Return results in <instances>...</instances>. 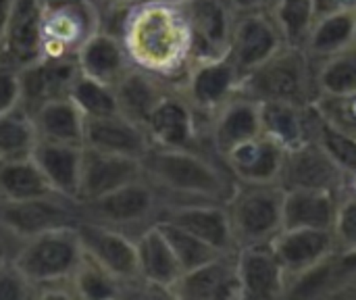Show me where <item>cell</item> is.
Listing matches in <instances>:
<instances>
[{
    "label": "cell",
    "instance_id": "obj_1",
    "mask_svg": "<svg viewBox=\"0 0 356 300\" xmlns=\"http://www.w3.org/2000/svg\"><path fill=\"white\" fill-rule=\"evenodd\" d=\"M119 15L117 31L134 67L177 84L194 61L186 0H134Z\"/></svg>",
    "mask_w": 356,
    "mask_h": 300
},
{
    "label": "cell",
    "instance_id": "obj_2",
    "mask_svg": "<svg viewBox=\"0 0 356 300\" xmlns=\"http://www.w3.org/2000/svg\"><path fill=\"white\" fill-rule=\"evenodd\" d=\"M144 175L169 205L221 203L227 205L238 182L227 167L204 148L150 146L142 159Z\"/></svg>",
    "mask_w": 356,
    "mask_h": 300
},
{
    "label": "cell",
    "instance_id": "obj_3",
    "mask_svg": "<svg viewBox=\"0 0 356 300\" xmlns=\"http://www.w3.org/2000/svg\"><path fill=\"white\" fill-rule=\"evenodd\" d=\"M240 94L259 102L311 106L319 98L317 63L302 46L284 44L269 61L242 77Z\"/></svg>",
    "mask_w": 356,
    "mask_h": 300
},
{
    "label": "cell",
    "instance_id": "obj_4",
    "mask_svg": "<svg viewBox=\"0 0 356 300\" xmlns=\"http://www.w3.org/2000/svg\"><path fill=\"white\" fill-rule=\"evenodd\" d=\"M79 207L83 221H94L138 238L163 219L169 203L146 175H140L108 194L79 203Z\"/></svg>",
    "mask_w": 356,
    "mask_h": 300
},
{
    "label": "cell",
    "instance_id": "obj_5",
    "mask_svg": "<svg viewBox=\"0 0 356 300\" xmlns=\"http://www.w3.org/2000/svg\"><path fill=\"white\" fill-rule=\"evenodd\" d=\"M236 248L271 244L284 230V188L280 184H240L227 200Z\"/></svg>",
    "mask_w": 356,
    "mask_h": 300
},
{
    "label": "cell",
    "instance_id": "obj_6",
    "mask_svg": "<svg viewBox=\"0 0 356 300\" xmlns=\"http://www.w3.org/2000/svg\"><path fill=\"white\" fill-rule=\"evenodd\" d=\"M40 25L44 56L77 58L104 27V10L96 0H42Z\"/></svg>",
    "mask_w": 356,
    "mask_h": 300
},
{
    "label": "cell",
    "instance_id": "obj_7",
    "mask_svg": "<svg viewBox=\"0 0 356 300\" xmlns=\"http://www.w3.org/2000/svg\"><path fill=\"white\" fill-rule=\"evenodd\" d=\"M13 259L35 288L48 282L69 280L83 259L77 226L54 228L23 240Z\"/></svg>",
    "mask_w": 356,
    "mask_h": 300
},
{
    "label": "cell",
    "instance_id": "obj_8",
    "mask_svg": "<svg viewBox=\"0 0 356 300\" xmlns=\"http://www.w3.org/2000/svg\"><path fill=\"white\" fill-rule=\"evenodd\" d=\"M144 129L152 146L161 148H204L207 144V121L190 104L184 92L173 84L169 92L148 115Z\"/></svg>",
    "mask_w": 356,
    "mask_h": 300
},
{
    "label": "cell",
    "instance_id": "obj_9",
    "mask_svg": "<svg viewBox=\"0 0 356 300\" xmlns=\"http://www.w3.org/2000/svg\"><path fill=\"white\" fill-rule=\"evenodd\" d=\"M242 77V71L236 67L229 54L217 58H196L177 81V88L198 111V115L209 121L217 109L240 94Z\"/></svg>",
    "mask_w": 356,
    "mask_h": 300
},
{
    "label": "cell",
    "instance_id": "obj_10",
    "mask_svg": "<svg viewBox=\"0 0 356 300\" xmlns=\"http://www.w3.org/2000/svg\"><path fill=\"white\" fill-rule=\"evenodd\" d=\"M79 221V200L63 194L27 200H0V228L19 242L54 228L77 226Z\"/></svg>",
    "mask_w": 356,
    "mask_h": 300
},
{
    "label": "cell",
    "instance_id": "obj_11",
    "mask_svg": "<svg viewBox=\"0 0 356 300\" xmlns=\"http://www.w3.org/2000/svg\"><path fill=\"white\" fill-rule=\"evenodd\" d=\"M344 171L311 138L284 152L277 184L284 190H327L340 196Z\"/></svg>",
    "mask_w": 356,
    "mask_h": 300
},
{
    "label": "cell",
    "instance_id": "obj_12",
    "mask_svg": "<svg viewBox=\"0 0 356 300\" xmlns=\"http://www.w3.org/2000/svg\"><path fill=\"white\" fill-rule=\"evenodd\" d=\"M282 31L277 29L269 10H254L236 15L227 54L242 71L250 73L265 61H269L284 46Z\"/></svg>",
    "mask_w": 356,
    "mask_h": 300
},
{
    "label": "cell",
    "instance_id": "obj_13",
    "mask_svg": "<svg viewBox=\"0 0 356 300\" xmlns=\"http://www.w3.org/2000/svg\"><path fill=\"white\" fill-rule=\"evenodd\" d=\"M259 134H263L261 102L244 94H236L207 121V144L219 161Z\"/></svg>",
    "mask_w": 356,
    "mask_h": 300
},
{
    "label": "cell",
    "instance_id": "obj_14",
    "mask_svg": "<svg viewBox=\"0 0 356 300\" xmlns=\"http://www.w3.org/2000/svg\"><path fill=\"white\" fill-rule=\"evenodd\" d=\"M77 234L83 253L96 263H100L104 269H108L117 280H121L125 286L140 282L136 238L83 219L77 223Z\"/></svg>",
    "mask_w": 356,
    "mask_h": 300
},
{
    "label": "cell",
    "instance_id": "obj_15",
    "mask_svg": "<svg viewBox=\"0 0 356 300\" xmlns=\"http://www.w3.org/2000/svg\"><path fill=\"white\" fill-rule=\"evenodd\" d=\"M240 300L286 299L288 276L271 244L244 246L236 251Z\"/></svg>",
    "mask_w": 356,
    "mask_h": 300
},
{
    "label": "cell",
    "instance_id": "obj_16",
    "mask_svg": "<svg viewBox=\"0 0 356 300\" xmlns=\"http://www.w3.org/2000/svg\"><path fill=\"white\" fill-rule=\"evenodd\" d=\"M271 248L280 259L288 284L315 267H319L325 259L336 253V242L332 230H309V228H294L282 230L273 240Z\"/></svg>",
    "mask_w": 356,
    "mask_h": 300
},
{
    "label": "cell",
    "instance_id": "obj_17",
    "mask_svg": "<svg viewBox=\"0 0 356 300\" xmlns=\"http://www.w3.org/2000/svg\"><path fill=\"white\" fill-rule=\"evenodd\" d=\"M140 175H144L142 161L83 146L77 200H94L131 180H138Z\"/></svg>",
    "mask_w": 356,
    "mask_h": 300
},
{
    "label": "cell",
    "instance_id": "obj_18",
    "mask_svg": "<svg viewBox=\"0 0 356 300\" xmlns=\"http://www.w3.org/2000/svg\"><path fill=\"white\" fill-rule=\"evenodd\" d=\"M179 300H240L236 253L221 255L196 269L184 271L171 290Z\"/></svg>",
    "mask_w": 356,
    "mask_h": 300
},
{
    "label": "cell",
    "instance_id": "obj_19",
    "mask_svg": "<svg viewBox=\"0 0 356 300\" xmlns=\"http://www.w3.org/2000/svg\"><path fill=\"white\" fill-rule=\"evenodd\" d=\"M165 221H171L213 248H217L223 255L236 253V242L232 234V223L227 215V207L221 203H177L169 205L165 215Z\"/></svg>",
    "mask_w": 356,
    "mask_h": 300
},
{
    "label": "cell",
    "instance_id": "obj_20",
    "mask_svg": "<svg viewBox=\"0 0 356 300\" xmlns=\"http://www.w3.org/2000/svg\"><path fill=\"white\" fill-rule=\"evenodd\" d=\"M21 73V104L31 113L40 104L67 96L79 73L77 58L40 56L35 63L19 69Z\"/></svg>",
    "mask_w": 356,
    "mask_h": 300
},
{
    "label": "cell",
    "instance_id": "obj_21",
    "mask_svg": "<svg viewBox=\"0 0 356 300\" xmlns=\"http://www.w3.org/2000/svg\"><path fill=\"white\" fill-rule=\"evenodd\" d=\"M186 4L194 35V61L227 54L236 19L227 0H186Z\"/></svg>",
    "mask_w": 356,
    "mask_h": 300
},
{
    "label": "cell",
    "instance_id": "obj_22",
    "mask_svg": "<svg viewBox=\"0 0 356 300\" xmlns=\"http://www.w3.org/2000/svg\"><path fill=\"white\" fill-rule=\"evenodd\" d=\"M286 148L265 134L229 150L221 163L240 184H277Z\"/></svg>",
    "mask_w": 356,
    "mask_h": 300
},
{
    "label": "cell",
    "instance_id": "obj_23",
    "mask_svg": "<svg viewBox=\"0 0 356 300\" xmlns=\"http://www.w3.org/2000/svg\"><path fill=\"white\" fill-rule=\"evenodd\" d=\"M83 146L142 161L152 144L144 125L127 119L121 113H115L86 119Z\"/></svg>",
    "mask_w": 356,
    "mask_h": 300
},
{
    "label": "cell",
    "instance_id": "obj_24",
    "mask_svg": "<svg viewBox=\"0 0 356 300\" xmlns=\"http://www.w3.org/2000/svg\"><path fill=\"white\" fill-rule=\"evenodd\" d=\"M42 0H15L0 56L23 69L44 56L42 50Z\"/></svg>",
    "mask_w": 356,
    "mask_h": 300
},
{
    "label": "cell",
    "instance_id": "obj_25",
    "mask_svg": "<svg viewBox=\"0 0 356 300\" xmlns=\"http://www.w3.org/2000/svg\"><path fill=\"white\" fill-rule=\"evenodd\" d=\"M136 251L140 280L171 299V290L181 278L184 269L159 223H154L136 238Z\"/></svg>",
    "mask_w": 356,
    "mask_h": 300
},
{
    "label": "cell",
    "instance_id": "obj_26",
    "mask_svg": "<svg viewBox=\"0 0 356 300\" xmlns=\"http://www.w3.org/2000/svg\"><path fill=\"white\" fill-rule=\"evenodd\" d=\"M77 65L79 71L106 84V86H117L121 77L134 67L125 46L119 38L117 31L102 27L77 54Z\"/></svg>",
    "mask_w": 356,
    "mask_h": 300
},
{
    "label": "cell",
    "instance_id": "obj_27",
    "mask_svg": "<svg viewBox=\"0 0 356 300\" xmlns=\"http://www.w3.org/2000/svg\"><path fill=\"white\" fill-rule=\"evenodd\" d=\"M81 152H83L81 144H65V142H52L40 138L31 157L58 194L77 200Z\"/></svg>",
    "mask_w": 356,
    "mask_h": 300
},
{
    "label": "cell",
    "instance_id": "obj_28",
    "mask_svg": "<svg viewBox=\"0 0 356 300\" xmlns=\"http://www.w3.org/2000/svg\"><path fill=\"white\" fill-rule=\"evenodd\" d=\"M173 81H167L163 77H156L144 69L131 67L121 81L115 86L119 113L127 119L144 125L152 109L159 104V100L169 92Z\"/></svg>",
    "mask_w": 356,
    "mask_h": 300
},
{
    "label": "cell",
    "instance_id": "obj_29",
    "mask_svg": "<svg viewBox=\"0 0 356 300\" xmlns=\"http://www.w3.org/2000/svg\"><path fill=\"white\" fill-rule=\"evenodd\" d=\"M338 200L327 190H284V230H332Z\"/></svg>",
    "mask_w": 356,
    "mask_h": 300
},
{
    "label": "cell",
    "instance_id": "obj_30",
    "mask_svg": "<svg viewBox=\"0 0 356 300\" xmlns=\"http://www.w3.org/2000/svg\"><path fill=\"white\" fill-rule=\"evenodd\" d=\"M31 117L42 140L83 146L86 117L69 96H60L40 104L35 111H31Z\"/></svg>",
    "mask_w": 356,
    "mask_h": 300
},
{
    "label": "cell",
    "instance_id": "obj_31",
    "mask_svg": "<svg viewBox=\"0 0 356 300\" xmlns=\"http://www.w3.org/2000/svg\"><path fill=\"white\" fill-rule=\"evenodd\" d=\"M309 109L288 102H261V123L263 134L275 140L280 146L294 148L311 140L309 129Z\"/></svg>",
    "mask_w": 356,
    "mask_h": 300
},
{
    "label": "cell",
    "instance_id": "obj_32",
    "mask_svg": "<svg viewBox=\"0 0 356 300\" xmlns=\"http://www.w3.org/2000/svg\"><path fill=\"white\" fill-rule=\"evenodd\" d=\"M58 194L33 157L0 163V200H27Z\"/></svg>",
    "mask_w": 356,
    "mask_h": 300
},
{
    "label": "cell",
    "instance_id": "obj_33",
    "mask_svg": "<svg viewBox=\"0 0 356 300\" xmlns=\"http://www.w3.org/2000/svg\"><path fill=\"white\" fill-rule=\"evenodd\" d=\"M355 15L353 10H340L315 19L305 42L307 54L319 63L350 46L355 42Z\"/></svg>",
    "mask_w": 356,
    "mask_h": 300
},
{
    "label": "cell",
    "instance_id": "obj_34",
    "mask_svg": "<svg viewBox=\"0 0 356 300\" xmlns=\"http://www.w3.org/2000/svg\"><path fill=\"white\" fill-rule=\"evenodd\" d=\"M38 140L33 117L23 104L0 115V163L31 157Z\"/></svg>",
    "mask_w": 356,
    "mask_h": 300
},
{
    "label": "cell",
    "instance_id": "obj_35",
    "mask_svg": "<svg viewBox=\"0 0 356 300\" xmlns=\"http://www.w3.org/2000/svg\"><path fill=\"white\" fill-rule=\"evenodd\" d=\"M71 282L77 300H115L125 297V284L86 253L73 271Z\"/></svg>",
    "mask_w": 356,
    "mask_h": 300
},
{
    "label": "cell",
    "instance_id": "obj_36",
    "mask_svg": "<svg viewBox=\"0 0 356 300\" xmlns=\"http://www.w3.org/2000/svg\"><path fill=\"white\" fill-rule=\"evenodd\" d=\"M286 44L302 46L315 23L313 0H271L267 8Z\"/></svg>",
    "mask_w": 356,
    "mask_h": 300
},
{
    "label": "cell",
    "instance_id": "obj_37",
    "mask_svg": "<svg viewBox=\"0 0 356 300\" xmlns=\"http://www.w3.org/2000/svg\"><path fill=\"white\" fill-rule=\"evenodd\" d=\"M309 129L311 138L334 159V163L344 173L356 171V138L330 125L313 104L309 109Z\"/></svg>",
    "mask_w": 356,
    "mask_h": 300
},
{
    "label": "cell",
    "instance_id": "obj_38",
    "mask_svg": "<svg viewBox=\"0 0 356 300\" xmlns=\"http://www.w3.org/2000/svg\"><path fill=\"white\" fill-rule=\"evenodd\" d=\"M77 109L83 113L86 119H94V117H106V115H115L119 113V104H117V94L113 86H106L86 73H77L69 94H67Z\"/></svg>",
    "mask_w": 356,
    "mask_h": 300
},
{
    "label": "cell",
    "instance_id": "obj_39",
    "mask_svg": "<svg viewBox=\"0 0 356 300\" xmlns=\"http://www.w3.org/2000/svg\"><path fill=\"white\" fill-rule=\"evenodd\" d=\"M317 86L319 96L356 92V42L317 63Z\"/></svg>",
    "mask_w": 356,
    "mask_h": 300
},
{
    "label": "cell",
    "instance_id": "obj_40",
    "mask_svg": "<svg viewBox=\"0 0 356 300\" xmlns=\"http://www.w3.org/2000/svg\"><path fill=\"white\" fill-rule=\"evenodd\" d=\"M159 226H161L163 234L167 236V240H169V244H171V248H173L184 271L196 269V267H200V265L223 255L217 248H213L211 244H207L204 240H200L198 236H194L192 232H188V230L171 223V221L161 219Z\"/></svg>",
    "mask_w": 356,
    "mask_h": 300
},
{
    "label": "cell",
    "instance_id": "obj_41",
    "mask_svg": "<svg viewBox=\"0 0 356 300\" xmlns=\"http://www.w3.org/2000/svg\"><path fill=\"white\" fill-rule=\"evenodd\" d=\"M313 106L330 125L356 138V92L353 94H321Z\"/></svg>",
    "mask_w": 356,
    "mask_h": 300
},
{
    "label": "cell",
    "instance_id": "obj_42",
    "mask_svg": "<svg viewBox=\"0 0 356 300\" xmlns=\"http://www.w3.org/2000/svg\"><path fill=\"white\" fill-rule=\"evenodd\" d=\"M35 299V284L25 276L19 263L8 257L0 261V300Z\"/></svg>",
    "mask_w": 356,
    "mask_h": 300
},
{
    "label": "cell",
    "instance_id": "obj_43",
    "mask_svg": "<svg viewBox=\"0 0 356 300\" xmlns=\"http://www.w3.org/2000/svg\"><path fill=\"white\" fill-rule=\"evenodd\" d=\"M338 253H356V198L340 196L336 219L332 226Z\"/></svg>",
    "mask_w": 356,
    "mask_h": 300
},
{
    "label": "cell",
    "instance_id": "obj_44",
    "mask_svg": "<svg viewBox=\"0 0 356 300\" xmlns=\"http://www.w3.org/2000/svg\"><path fill=\"white\" fill-rule=\"evenodd\" d=\"M21 104V73L0 56V115Z\"/></svg>",
    "mask_w": 356,
    "mask_h": 300
},
{
    "label": "cell",
    "instance_id": "obj_45",
    "mask_svg": "<svg viewBox=\"0 0 356 300\" xmlns=\"http://www.w3.org/2000/svg\"><path fill=\"white\" fill-rule=\"evenodd\" d=\"M313 10H315V19L332 15V13H340V10L356 13V0H313Z\"/></svg>",
    "mask_w": 356,
    "mask_h": 300
},
{
    "label": "cell",
    "instance_id": "obj_46",
    "mask_svg": "<svg viewBox=\"0 0 356 300\" xmlns=\"http://www.w3.org/2000/svg\"><path fill=\"white\" fill-rule=\"evenodd\" d=\"M227 4L236 15H244L254 10H267L271 0H227Z\"/></svg>",
    "mask_w": 356,
    "mask_h": 300
},
{
    "label": "cell",
    "instance_id": "obj_47",
    "mask_svg": "<svg viewBox=\"0 0 356 300\" xmlns=\"http://www.w3.org/2000/svg\"><path fill=\"white\" fill-rule=\"evenodd\" d=\"M19 246H21V242L15 236H10L8 232H4L0 228V261L2 259H8V257H15L17 251H19Z\"/></svg>",
    "mask_w": 356,
    "mask_h": 300
},
{
    "label": "cell",
    "instance_id": "obj_48",
    "mask_svg": "<svg viewBox=\"0 0 356 300\" xmlns=\"http://www.w3.org/2000/svg\"><path fill=\"white\" fill-rule=\"evenodd\" d=\"M13 4L15 0H0V50L4 44V35H6V27H8V19L13 13Z\"/></svg>",
    "mask_w": 356,
    "mask_h": 300
},
{
    "label": "cell",
    "instance_id": "obj_49",
    "mask_svg": "<svg viewBox=\"0 0 356 300\" xmlns=\"http://www.w3.org/2000/svg\"><path fill=\"white\" fill-rule=\"evenodd\" d=\"M340 196H355L356 198V171L344 173V182L340 188Z\"/></svg>",
    "mask_w": 356,
    "mask_h": 300
},
{
    "label": "cell",
    "instance_id": "obj_50",
    "mask_svg": "<svg viewBox=\"0 0 356 300\" xmlns=\"http://www.w3.org/2000/svg\"><path fill=\"white\" fill-rule=\"evenodd\" d=\"M96 2L100 4V8H102L104 15H106V13H111V10H117V8L127 6V4L134 2V0H96Z\"/></svg>",
    "mask_w": 356,
    "mask_h": 300
},
{
    "label": "cell",
    "instance_id": "obj_51",
    "mask_svg": "<svg viewBox=\"0 0 356 300\" xmlns=\"http://www.w3.org/2000/svg\"><path fill=\"white\" fill-rule=\"evenodd\" d=\"M355 42H356V15H355Z\"/></svg>",
    "mask_w": 356,
    "mask_h": 300
}]
</instances>
